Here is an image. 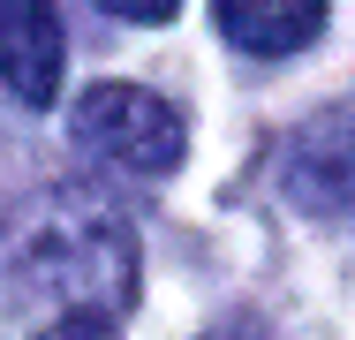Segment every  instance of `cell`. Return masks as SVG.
Here are the masks:
<instances>
[{
  "label": "cell",
  "instance_id": "6da1fadb",
  "mask_svg": "<svg viewBox=\"0 0 355 340\" xmlns=\"http://www.w3.org/2000/svg\"><path fill=\"white\" fill-rule=\"evenodd\" d=\"M8 295L38 340H106L137 310V235L98 189L46 197L8 242Z\"/></svg>",
  "mask_w": 355,
  "mask_h": 340
},
{
  "label": "cell",
  "instance_id": "8992f818",
  "mask_svg": "<svg viewBox=\"0 0 355 340\" xmlns=\"http://www.w3.org/2000/svg\"><path fill=\"white\" fill-rule=\"evenodd\" d=\"M98 8H106V15H121V23H166L182 0H98Z\"/></svg>",
  "mask_w": 355,
  "mask_h": 340
},
{
  "label": "cell",
  "instance_id": "5b68a950",
  "mask_svg": "<svg viewBox=\"0 0 355 340\" xmlns=\"http://www.w3.org/2000/svg\"><path fill=\"white\" fill-rule=\"evenodd\" d=\"M219 31L257 53V61H280V53H302L318 31H325V0H212Z\"/></svg>",
  "mask_w": 355,
  "mask_h": 340
},
{
  "label": "cell",
  "instance_id": "3957f363",
  "mask_svg": "<svg viewBox=\"0 0 355 340\" xmlns=\"http://www.w3.org/2000/svg\"><path fill=\"white\" fill-rule=\"evenodd\" d=\"M61 8L53 0H0V83L23 106H53L61 91Z\"/></svg>",
  "mask_w": 355,
  "mask_h": 340
},
{
  "label": "cell",
  "instance_id": "52a82bcc",
  "mask_svg": "<svg viewBox=\"0 0 355 340\" xmlns=\"http://www.w3.org/2000/svg\"><path fill=\"white\" fill-rule=\"evenodd\" d=\"M227 340H250V333H227Z\"/></svg>",
  "mask_w": 355,
  "mask_h": 340
},
{
  "label": "cell",
  "instance_id": "7a4b0ae2",
  "mask_svg": "<svg viewBox=\"0 0 355 340\" xmlns=\"http://www.w3.org/2000/svg\"><path fill=\"white\" fill-rule=\"evenodd\" d=\"M69 129H76V144H83V159H98V167H114V174H144V182L174 174L182 151H189L182 114H174L159 91H144V83H91V91L76 99Z\"/></svg>",
  "mask_w": 355,
  "mask_h": 340
},
{
  "label": "cell",
  "instance_id": "277c9868",
  "mask_svg": "<svg viewBox=\"0 0 355 340\" xmlns=\"http://www.w3.org/2000/svg\"><path fill=\"white\" fill-rule=\"evenodd\" d=\"M348 189H355V144H348V114L325 106L310 129L295 136L287 151V197L318 219H340L348 212Z\"/></svg>",
  "mask_w": 355,
  "mask_h": 340
}]
</instances>
